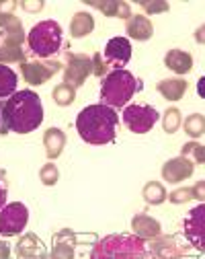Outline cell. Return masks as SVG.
I'll return each instance as SVG.
<instances>
[{
    "mask_svg": "<svg viewBox=\"0 0 205 259\" xmlns=\"http://www.w3.org/2000/svg\"><path fill=\"white\" fill-rule=\"evenodd\" d=\"M183 130L191 140H197L205 134V115L203 113H191L183 121Z\"/></svg>",
    "mask_w": 205,
    "mask_h": 259,
    "instance_id": "cell-26",
    "label": "cell"
},
{
    "mask_svg": "<svg viewBox=\"0 0 205 259\" xmlns=\"http://www.w3.org/2000/svg\"><path fill=\"white\" fill-rule=\"evenodd\" d=\"M191 189H193V200H197L199 204H205V179L197 181Z\"/></svg>",
    "mask_w": 205,
    "mask_h": 259,
    "instance_id": "cell-36",
    "label": "cell"
},
{
    "mask_svg": "<svg viewBox=\"0 0 205 259\" xmlns=\"http://www.w3.org/2000/svg\"><path fill=\"white\" fill-rule=\"evenodd\" d=\"M19 74L11 66H0V99H9L17 93Z\"/></svg>",
    "mask_w": 205,
    "mask_h": 259,
    "instance_id": "cell-24",
    "label": "cell"
},
{
    "mask_svg": "<svg viewBox=\"0 0 205 259\" xmlns=\"http://www.w3.org/2000/svg\"><path fill=\"white\" fill-rule=\"evenodd\" d=\"M142 198L148 206H160L168 200V191L164 187V183L160 181H148L144 187H142Z\"/></svg>",
    "mask_w": 205,
    "mask_h": 259,
    "instance_id": "cell-23",
    "label": "cell"
},
{
    "mask_svg": "<svg viewBox=\"0 0 205 259\" xmlns=\"http://www.w3.org/2000/svg\"><path fill=\"white\" fill-rule=\"evenodd\" d=\"M142 89V80L129 70H111L100 82V103L111 109H125L133 95Z\"/></svg>",
    "mask_w": 205,
    "mask_h": 259,
    "instance_id": "cell-4",
    "label": "cell"
},
{
    "mask_svg": "<svg viewBox=\"0 0 205 259\" xmlns=\"http://www.w3.org/2000/svg\"><path fill=\"white\" fill-rule=\"evenodd\" d=\"M54 247L49 253V259H74L76 251H74V243H76V235L70 229H62L60 233L54 235Z\"/></svg>",
    "mask_w": 205,
    "mask_h": 259,
    "instance_id": "cell-15",
    "label": "cell"
},
{
    "mask_svg": "<svg viewBox=\"0 0 205 259\" xmlns=\"http://www.w3.org/2000/svg\"><path fill=\"white\" fill-rule=\"evenodd\" d=\"M19 9V3L15 0H0V15H11Z\"/></svg>",
    "mask_w": 205,
    "mask_h": 259,
    "instance_id": "cell-37",
    "label": "cell"
},
{
    "mask_svg": "<svg viewBox=\"0 0 205 259\" xmlns=\"http://www.w3.org/2000/svg\"><path fill=\"white\" fill-rule=\"evenodd\" d=\"M90 58H92V74L98 76V78H105V76L111 72V68L107 66V62H105V58H102V54L96 52V54L90 56Z\"/></svg>",
    "mask_w": 205,
    "mask_h": 259,
    "instance_id": "cell-33",
    "label": "cell"
},
{
    "mask_svg": "<svg viewBox=\"0 0 205 259\" xmlns=\"http://www.w3.org/2000/svg\"><path fill=\"white\" fill-rule=\"evenodd\" d=\"M125 33H127V39L148 41L154 35V25L146 15H131L125 21Z\"/></svg>",
    "mask_w": 205,
    "mask_h": 259,
    "instance_id": "cell-14",
    "label": "cell"
},
{
    "mask_svg": "<svg viewBox=\"0 0 205 259\" xmlns=\"http://www.w3.org/2000/svg\"><path fill=\"white\" fill-rule=\"evenodd\" d=\"M29 259H49L47 253H41V255H35V257H29Z\"/></svg>",
    "mask_w": 205,
    "mask_h": 259,
    "instance_id": "cell-41",
    "label": "cell"
},
{
    "mask_svg": "<svg viewBox=\"0 0 205 259\" xmlns=\"http://www.w3.org/2000/svg\"><path fill=\"white\" fill-rule=\"evenodd\" d=\"M181 156H187L189 160H193L195 165H205V144H201L197 140H191V142L183 144Z\"/></svg>",
    "mask_w": 205,
    "mask_h": 259,
    "instance_id": "cell-29",
    "label": "cell"
},
{
    "mask_svg": "<svg viewBox=\"0 0 205 259\" xmlns=\"http://www.w3.org/2000/svg\"><path fill=\"white\" fill-rule=\"evenodd\" d=\"M193 173H195V163L189 160L187 156H181V154L175 158H168L160 169L162 181H166L170 185H179L181 181L189 179Z\"/></svg>",
    "mask_w": 205,
    "mask_h": 259,
    "instance_id": "cell-13",
    "label": "cell"
},
{
    "mask_svg": "<svg viewBox=\"0 0 205 259\" xmlns=\"http://www.w3.org/2000/svg\"><path fill=\"white\" fill-rule=\"evenodd\" d=\"M76 132L82 142L90 146H102V144H111L117 136V125H119V115L115 109L94 103L76 115Z\"/></svg>",
    "mask_w": 205,
    "mask_h": 259,
    "instance_id": "cell-2",
    "label": "cell"
},
{
    "mask_svg": "<svg viewBox=\"0 0 205 259\" xmlns=\"http://www.w3.org/2000/svg\"><path fill=\"white\" fill-rule=\"evenodd\" d=\"M23 62H27L25 48L0 46V66H9V64H23Z\"/></svg>",
    "mask_w": 205,
    "mask_h": 259,
    "instance_id": "cell-28",
    "label": "cell"
},
{
    "mask_svg": "<svg viewBox=\"0 0 205 259\" xmlns=\"http://www.w3.org/2000/svg\"><path fill=\"white\" fill-rule=\"evenodd\" d=\"M15 253H17L19 259H29V257H35V255L45 253V247H43V241L35 233H25L17 241Z\"/></svg>",
    "mask_w": 205,
    "mask_h": 259,
    "instance_id": "cell-20",
    "label": "cell"
},
{
    "mask_svg": "<svg viewBox=\"0 0 205 259\" xmlns=\"http://www.w3.org/2000/svg\"><path fill=\"white\" fill-rule=\"evenodd\" d=\"M187 89H189V82H187L185 78H181V76L164 78V80H160V82L156 84V91L160 93L162 99L173 101V103L183 99L185 93H187Z\"/></svg>",
    "mask_w": 205,
    "mask_h": 259,
    "instance_id": "cell-19",
    "label": "cell"
},
{
    "mask_svg": "<svg viewBox=\"0 0 205 259\" xmlns=\"http://www.w3.org/2000/svg\"><path fill=\"white\" fill-rule=\"evenodd\" d=\"M195 41L201 44V46H205V23L195 29Z\"/></svg>",
    "mask_w": 205,
    "mask_h": 259,
    "instance_id": "cell-39",
    "label": "cell"
},
{
    "mask_svg": "<svg viewBox=\"0 0 205 259\" xmlns=\"http://www.w3.org/2000/svg\"><path fill=\"white\" fill-rule=\"evenodd\" d=\"M90 259H150L148 245L135 235L115 233L98 239L90 249Z\"/></svg>",
    "mask_w": 205,
    "mask_h": 259,
    "instance_id": "cell-3",
    "label": "cell"
},
{
    "mask_svg": "<svg viewBox=\"0 0 205 259\" xmlns=\"http://www.w3.org/2000/svg\"><path fill=\"white\" fill-rule=\"evenodd\" d=\"M39 181L45 187H54L60 181V169H58V165L52 163V160H47V163L39 169Z\"/></svg>",
    "mask_w": 205,
    "mask_h": 259,
    "instance_id": "cell-30",
    "label": "cell"
},
{
    "mask_svg": "<svg viewBox=\"0 0 205 259\" xmlns=\"http://www.w3.org/2000/svg\"><path fill=\"white\" fill-rule=\"evenodd\" d=\"M0 125H3V103H0Z\"/></svg>",
    "mask_w": 205,
    "mask_h": 259,
    "instance_id": "cell-42",
    "label": "cell"
},
{
    "mask_svg": "<svg viewBox=\"0 0 205 259\" xmlns=\"http://www.w3.org/2000/svg\"><path fill=\"white\" fill-rule=\"evenodd\" d=\"M131 231H133L135 237H140L142 241H152V239L162 235V226L150 214H135L131 218Z\"/></svg>",
    "mask_w": 205,
    "mask_h": 259,
    "instance_id": "cell-16",
    "label": "cell"
},
{
    "mask_svg": "<svg viewBox=\"0 0 205 259\" xmlns=\"http://www.w3.org/2000/svg\"><path fill=\"white\" fill-rule=\"evenodd\" d=\"M102 58L111 70H123L131 60V41L127 37H111L102 50Z\"/></svg>",
    "mask_w": 205,
    "mask_h": 259,
    "instance_id": "cell-12",
    "label": "cell"
},
{
    "mask_svg": "<svg viewBox=\"0 0 205 259\" xmlns=\"http://www.w3.org/2000/svg\"><path fill=\"white\" fill-rule=\"evenodd\" d=\"M62 70L60 60H27L21 64V76L29 87H41L45 84L54 74Z\"/></svg>",
    "mask_w": 205,
    "mask_h": 259,
    "instance_id": "cell-8",
    "label": "cell"
},
{
    "mask_svg": "<svg viewBox=\"0 0 205 259\" xmlns=\"http://www.w3.org/2000/svg\"><path fill=\"white\" fill-rule=\"evenodd\" d=\"M168 202L175 204V206H183V204H189L193 202V189L191 187H177L168 193Z\"/></svg>",
    "mask_w": 205,
    "mask_h": 259,
    "instance_id": "cell-32",
    "label": "cell"
},
{
    "mask_svg": "<svg viewBox=\"0 0 205 259\" xmlns=\"http://www.w3.org/2000/svg\"><path fill=\"white\" fill-rule=\"evenodd\" d=\"M183 233L193 249L205 253V204H199L187 212L183 218Z\"/></svg>",
    "mask_w": 205,
    "mask_h": 259,
    "instance_id": "cell-9",
    "label": "cell"
},
{
    "mask_svg": "<svg viewBox=\"0 0 205 259\" xmlns=\"http://www.w3.org/2000/svg\"><path fill=\"white\" fill-rule=\"evenodd\" d=\"M164 66L179 76H185L193 70V56L185 50H179V48L168 50L164 54Z\"/></svg>",
    "mask_w": 205,
    "mask_h": 259,
    "instance_id": "cell-17",
    "label": "cell"
},
{
    "mask_svg": "<svg viewBox=\"0 0 205 259\" xmlns=\"http://www.w3.org/2000/svg\"><path fill=\"white\" fill-rule=\"evenodd\" d=\"M7 200H9V177L7 171L0 169V210L7 206Z\"/></svg>",
    "mask_w": 205,
    "mask_h": 259,
    "instance_id": "cell-34",
    "label": "cell"
},
{
    "mask_svg": "<svg viewBox=\"0 0 205 259\" xmlns=\"http://www.w3.org/2000/svg\"><path fill=\"white\" fill-rule=\"evenodd\" d=\"M189 247L175 235H160L148 243L150 259H185Z\"/></svg>",
    "mask_w": 205,
    "mask_h": 259,
    "instance_id": "cell-11",
    "label": "cell"
},
{
    "mask_svg": "<svg viewBox=\"0 0 205 259\" xmlns=\"http://www.w3.org/2000/svg\"><path fill=\"white\" fill-rule=\"evenodd\" d=\"M19 7H21V11H25V13H39V11H43L45 3H43V0H23Z\"/></svg>",
    "mask_w": 205,
    "mask_h": 259,
    "instance_id": "cell-35",
    "label": "cell"
},
{
    "mask_svg": "<svg viewBox=\"0 0 205 259\" xmlns=\"http://www.w3.org/2000/svg\"><path fill=\"white\" fill-rule=\"evenodd\" d=\"M121 119H123L125 127L131 134H148L150 130L156 125V121L160 119V113L154 105L133 103V105H127L123 109Z\"/></svg>",
    "mask_w": 205,
    "mask_h": 259,
    "instance_id": "cell-6",
    "label": "cell"
},
{
    "mask_svg": "<svg viewBox=\"0 0 205 259\" xmlns=\"http://www.w3.org/2000/svg\"><path fill=\"white\" fill-rule=\"evenodd\" d=\"M43 123V103L41 97L31 91L23 89L17 91L13 97L3 103V125L0 134H31Z\"/></svg>",
    "mask_w": 205,
    "mask_h": 259,
    "instance_id": "cell-1",
    "label": "cell"
},
{
    "mask_svg": "<svg viewBox=\"0 0 205 259\" xmlns=\"http://www.w3.org/2000/svg\"><path fill=\"white\" fill-rule=\"evenodd\" d=\"M140 7H142V11H144L146 17H150V15H162V13H168L170 11V5L164 3V0H142Z\"/></svg>",
    "mask_w": 205,
    "mask_h": 259,
    "instance_id": "cell-31",
    "label": "cell"
},
{
    "mask_svg": "<svg viewBox=\"0 0 205 259\" xmlns=\"http://www.w3.org/2000/svg\"><path fill=\"white\" fill-rule=\"evenodd\" d=\"M92 74V58L86 54H66V64H64V80L74 89L82 87L86 78Z\"/></svg>",
    "mask_w": 205,
    "mask_h": 259,
    "instance_id": "cell-10",
    "label": "cell"
},
{
    "mask_svg": "<svg viewBox=\"0 0 205 259\" xmlns=\"http://www.w3.org/2000/svg\"><path fill=\"white\" fill-rule=\"evenodd\" d=\"M92 31H94V17L88 11L74 13V17L70 21V37L72 39H82V37L90 35Z\"/></svg>",
    "mask_w": 205,
    "mask_h": 259,
    "instance_id": "cell-22",
    "label": "cell"
},
{
    "mask_svg": "<svg viewBox=\"0 0 205 259\" xmlns=\"http://www.w3.org/2000/svg\"><path fill=\"white\" fill-rule=\"evenodd\" d=\"M88 7L100 11L105 17L109 19H123L127 21L133 13H131V7L125 3V0H102V3H88Z\"/></svg>",
    "mask_w": 205,
    "mask_h": 259,
    "instance_id": "cell-21",
    "label": "cell"
},
{
    "mask_svg": "<svg viewBox=\"0 0 205 259\" xmlns=\"http://www.w3.org/2000/svg\"><path fill=\"white\" fill-rule=\"evenodd\" d=\"M43 148H45V156L52 160L60 158V154L66 148V132L62 127H47L43 132Z\"/></svg>",
    "mask_w": 205,
    "mask_h": 259,
    "instance_id": "cell-18",
    "label": "cell"
},
{
    "mask_svg": "<svg viewBox=\"0 0 205 259\" xmlns=\"http://www.w3.org/2000/svg\"><path fill=\"white\" fill-rule=\"evenodd\" d=\"M52 99L58 107H70L74 101H76V89L66 84V82H60L54 87L52 91Z\"/></svg>",
    "mask_w": 205,
    "mask_h": 259,
    "instance_id": "cell-25",
    "label": "cell"
},
{
    "mask_svg": "<svg viewBox=\"0 0 205 259\" xmlns=\"http://www.w3.org/2000/svg\"><path fill=\"white\" fill-rule=\"evenodd\" d=\"M0 259H11V247L5 239H0Z\"/></svg>",
    "mask_w": 205,
    "mask_h": 259,
    "instance_id": "cell-38",
    "label": "cell"
},
{
    "mask_svg": "<svg viewBox=\"0 0 205 259\" xmlns=\"http://www.w3.org/2000/svg\"><path fill=\"white\" fill-rule=\"evenodd\" d=\"M162 130L166 134H177L179 130L183 127V115H181V109L179 107H168L162 115Z\"/></svg>",
    "mask_w": 205,
    "mask_h": 259,
    "instance_id": "cell-27",
    "label": "cell"
},
{
    "mask_svg": "<svg viewBox=\"0 0 205 259\" xmlns=\"http://www.w3.org/2000/svg\"><path fill=\"white\" fill-rule=\"evenodd\" d=\"M29 224V208L23 202H11L0 210V237H19Z\"/></svg>",
    "mask_w": 205,
    "mask_h": 259,
    "instance_id": "cell-7",
    "label": "cell"
},
{
    "mask_svg": "<svg viewBox=\"0 0 205 259\" xmlns=\"http://www.w3.org/2000/svg\"><path fill=\"white\" fill-rule=\"evenodd\" d=\"M197 95L201 97V99H205V76H201L197 80Z\"/></svg>",
    "mask_w": 205,
    "mask_h": 259,
    "instance_id": "cell-40",
    "label": "cell"
},
{
    "mask_svg": "<svg viewBox=\"0 0 205 259\" xmlns=\"http://www.w3.org/2000/svg\"><path fill=\"white\" fill-rule=\"evenodd\" d=\"M64 44L62 25L54 19L35 23L27 33V52L37 60H52Z\"/></svg>",
    "mask_w": 205,
    "mask_h": 259,
    "instance_id": "cell-5",
    "label": "cell"
}]
</instances>
